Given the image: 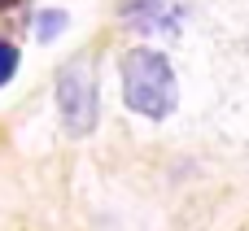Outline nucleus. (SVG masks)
Here are the masks:
<instances>
[{
	"label": "nucleus",
	"mask_w": 249,
	"mask_h": 231,
	"mask_svg": "<svg viewBox=\"0 0 249 231\" xmlns=\"http://www.w3.org/2000/svg\"><path fill=\"white\" fill-rule=\"evenodd\" d=\"M57 105H61V122L70 135H88L96 127V74L83 57L57 74Z\"/></svg>",
	"instance_id": "nucleus-2"
},
{
	"label": "nucleus",
	"mask_w": 249,
	"mask_h": 231,
	"mask_svg": "<svg viewBox=\"0 0 249 231\" xmlns=\"http://www.w3.org/2000/svg\"><path fill=\"white\" fill-rule=\"evenodd\" d=\"M13 70H18V48L9 39H0V87L13 79Z\"/></svg>",
	"instance_id": "nucleus-5"
},
{
	"label": "nucleus",
	"mask_w": 249,
	"mask_h": 231,
	"mask_svg": "<svg viewBox=\"0 0 249 231\" xmlns=\"http://www.w3.org/2000/svg\"><path fill=\"white\" fill-rule=\"evenodd\" d=\"M66 22H70V17H66L61 9H44V13L35 17V35H39V39L48 44V39H57V35L66 31Z\"/></svg>",
	"instance_id": "nucleus-4"
},
{
	"label": "nucleus",
	"mask_w": 249,
	"mask_h": 231,
	"mask_svg": "<svg viewBox=\"0 0 249 231\" xmlns=\"http://www.w3.org/2000/svg\"><path fill=\"white\" fill-rule=\"evenodd\" d=\"M118 13L127 26H136L144 35H153V31L175 35L179 31V4H171V0H123Z\"/></svg>",
	"instance_id": "nucleus-3"
},
{
	"label": "nucleus",
	"mask_w": 249,
	"mask_h": 231,
	"mask_svg": "<svg viewBox=\"0 0 249 231\" xmlns=\"http://www.w3.org/2000/svg\"><path fill=\"white\" fill-rule=\"evenodd\" d=\"M123 100L127 109H136L140 118H171L179 87H175V70L158 48H131L123 57Z\"/></svg>",
	"instance_id": "nucleus-1"
}]
</instances>
